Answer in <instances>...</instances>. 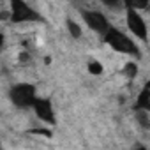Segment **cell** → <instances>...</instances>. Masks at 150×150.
<instances>
[{
    "label": "cell",
    "instance_id": "6da1fadb",
    "mask_svg": "<svg viewBox=\"0 0 150 150\" xmlns=\"http://www.w3.org/2000/svg\"><path fill=\"white\" fill-rule=\"evenodd\" d=\"M103 41L113 50V51H118V53H124V55H139V48L138 44L127 35L124 34L120 28L113 27L108 30V34L103 37Z\"/></svg>",
    "mask_w": 150,
    "mask_h": 150
},
{
    "label": "cell",
    "instance_id": "7a4b0ae2",
    "mask_svg": "<svg viewBox=\"0 0 150 150\" xmlns=\"http://www.w3.org/2000/svg\"><path fill=\"white\" fill-rule=\"evenodd\" d=\"M9 99L20 110L34 108V104L37 101V88H35V85L27 83V81L16 83L9 88Z\"/></svg>",
    "mask_w": 150,
    "mask_h": 150
},
{
    "label": "cell",
    "instance_id": "3957f363",
    "mask_svg": "<svg viewBox=\"0 0 150 150\" xmlns=\"http://www.w3.org/2000/svg\"><path fill=\"white\" fill-rule=\"evenodd\" d=\"M9 14H11L13 23H41V21H44L42 14H39L32 6H28L23 0H13Z\"/></svg>",
    "mask_w": 150,
    "mask_h": 150
},
{
    "label": "cell",
    "instance_id": "277c9868",
    "mask_svg": "<svg viewBox=\"0 0 150 150\" xmlns=\"http://www.w3.org/2000/svg\"><path fill=\"white\" fill-rule=\"evenodd\" d=\"M80 13H81V18H83V21H85V25H87L92 32L99 34L101 37H104V35L108 34V30L111 28V23H110V20L106 18L104 13L96 11V9H81Z\"/></svg>",
    "mask_w": 150,
    "mask_h": 150
},
{
    "label": "cell",
    "instance_id": "5b68a950",
    "mask_svg": "<svg viewBox=\"0 0 150 150\" xmlns=\"http://www.w3.org/2000/svg\"><path fill=\"white\" fill-rule=\"evenodd\" d=\"M125 25L129 28V32L139 39L141 42H148V25L145 21V18L141 16L139 11L132 9L127 6V14H125Z\"/></svg>",
    "mask_w": 150,
    "mask_h": 150
},
{
    "label": "cell",
    "instance_id": "8992f818",
    "mask_svg": "<svg viewBox=\"0 0 150 150\" xmlns=\"http://www.w3.org/2000/svg\"><path fill=\"white\" fill-rule=\"evenodd\" d=\"M34 113L35 117L48 124V125H55L57 124V117H55V106H53V101L50 97H37L35 104H34Z\"/></svg>",
    "mask_w": 150,
    "mask_h": 150
},
{
    "label": "cell",
    "instance_id": "52a82bcc",
    "mask_svg": "<svg viewBox=\"0 0 150 150\" xmlns=\"http://www.w3.org/2000/svg\"><path fill=\"white\" fill-rule=\"evenodd\" d=\"M134 110L136 111H146V113H150V81L138 94L136 103H134Z\"/></svg>",
    "mask_w": 150,
    "mask_h": 150
},
{
    "label": "cell",
    "instance_id": "ba28073f",
    "mask_svg": "<svg viewBox=\"0 0 150 150\" xmlns=\"http://www.w3.org/2000/svg\"><path fill=\"white\" fill-rule=\"evenodd\" d=\"M65 28H67V32H69V35H71L72 39H81L83 28L80 27L78 21H74L72 18H67V20H65Z\"/></svg>",
    "mask_w": 150,
    "mask_h": 150
},
{
    "label": "cell",
    "instance_id": "9c48e42d",
    "mask_svg": "<svg viewBox=\"0 0 150 150\" xmlns=\"http://www.w3.org/2000/svg\"><path fill=\"white\" fill-rule=\"evenodd\" d=\"M87 71L92 74V76H101V74L104 72V65H103L99 60L90 58V60L87 62Z\"/></svg>",
    "mask_w": 150,
    "mask_h": 150
},
{
    "label": "cell",
    "instance_id": "30bf717a",
    "mask_svg": "<svg viewBox=\"0 0 150 150\" xmlns=\"http://www.w3.org/2000/svg\"><path fill=\"white\" fill-rule=\"evenodd\" d=\"M122 72H124V76H125L127 80H134V78L138 76V65H136V62H127V64L124 65Z\"/></svg>",
    "mask_w": 150,
    "mask_h": 150
},
{
    "label": "cell",
    "instance_id": "8fae6325",
    "mask_svg": "<svg viewBox=\"0 0 150 150\" xmlns=\"http://www.w3.org/2000/svg\"><path fill=\"white\" fill-rule=\"evenodd\" d=\"M28 132H30V134H37V136H44V138H51V136H53L51 131H50V129H44V127H42V129H30Z\"/></svg>",
    "mask_w": 150,
    "mask_h": 150
},
{
    "label": "cell",
    "instance_id": "7c38bea8",
    "mask_svg": "<svg viewBox=\"0 0 150 150\" xmlns=\"http://www.w3.org/2000/svg\"><path fill=\"white\" fill-rule=\"evenodd\" d=\"M134 150H148V148H146L145 145H141V143H136V145H134Z\"/></svg>",
    "mask_w": 150,
    "mask_h": 150
}]
</instances>
